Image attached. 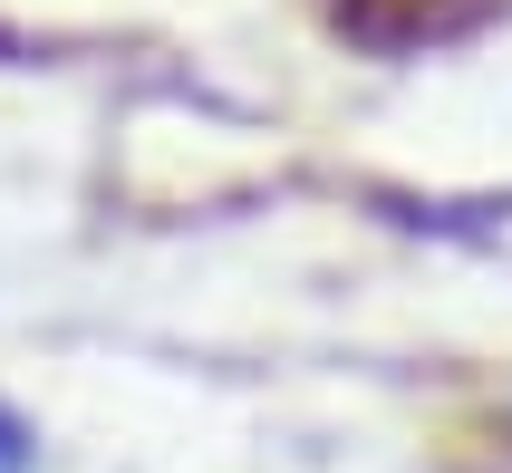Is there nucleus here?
<instances>
[{
    "label": "nucleus",
    "instance_id": "obj_1",
    "mask_svg": "<svg viewBox=\"0 0 512 473\" xmlns=\"http://www.w3.org/2000/svg\"><path fill=\"white\" fill-rule=\"evenodd\" d=\"M0 473H39V435H29L10 406H0Z\"/></svg>",
    "mask_w": 512,
    "mask_h": 473
}]
</instances>
